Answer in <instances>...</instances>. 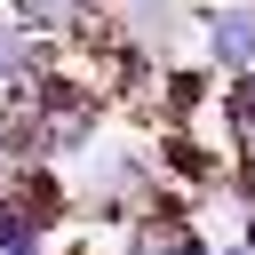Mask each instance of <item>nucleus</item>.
<instances>
[{
  "mask_svg": "<svg viewBox=\"0 0 255 255\" xmlns=\"http://www.w3.org/2000/svg\"><path fill=\"white\" fill-rule=\"evenodd\" d=\"M32 239H48V231H40V215L24 207L16 167H8V175H0V255H16V247H32Z\"/></svg>",
  "mask_w": 255,
  "mask_h": 255,
  "instance_id": "39448f33",
  "label": "nucleus"
},
{
  "mask_svg": "<svg viewBox=\"0 0 255 255\" xmlns=\"http://www.w3.org/2000/svg\"><path fill=\"white\" fill-rule=\"evenodd\" d=\"M199 48L215 80L255 72V0H199Z\"/></svg>",
  "mask_w": 255,
  "mask_h": 255,
  "instance_id": "f03ea898",
  "label": "nucleus"
},
{
  "mask_svg": "<svg viewBox=\"0 0 255 255\" xmlns=\"http://www.w3.org/2000/svg\"><path fill=\"white\" fill-rule=\"evenodd\" d=\"M112 255H120V247H112Z\"/></svg>",
  "mask_w": 255,
  "mask_h": 255,
  "instance_id": "0eeeda50",
  "label": "nucleus"
},
{
  "mask_svg": "<svg viewBox=\"0 0 255 255\" xmlns=\"http://www.w3.org/2000/svg\"><path fill=\"white\" fill-rule=\"evenodd\" d=\"M40 64H48V56H40V40H32V32L0 8V96H8V88H24Z\"/></svg>",
  "mask_w": 255,
  "mask_h": 255,
  "instance_id": "20e7f679",
  "label": "nucleus"
},
{
  "mask_svg": "<svg viewBox=\"0 0 255 255\" xmlns=\"http://www.w3.org/2000/svg\"><path fill=\"white\" fill-rule=\"evenodd\" d=\"M239 247H255V207H247V215H239Z\"/></svg>",
  "mask_w": 255,
  "mask_h": 255,
  "instance_id": "423d86ee",
  "label": "nucleus"
},
{
  "mask_svg": "<svg viewBox=\"0 0 255 255\" xmlns=\"http://www.w3.org/2000/svg\"><path fill=\"white\" fill-rule=\"evenodd\" d=\"M104 40L151 64H175V48L199 40V0H104Z\"/></svg>",
  "mask_w": 255,
  "mask_h": 255,
  "instance_id": "f257e3e1",
  "label": "nucleus"
},
{
  "mask_svg": "<svg viewBox=\"0 0 255 255\" xmlns=\"http://www.w3.org/2000/svg\"><path fill=\"white\" fill-rule=\"evenodd\" d=\"M40 48L48 40H88V32H104V0H0Z\"/></svg>",
  "mask_w": 255,
  "mask_h": 255,
  "instance_id": "7ed1b4c3",
  "label": "nucleus"
}]
</instances>
